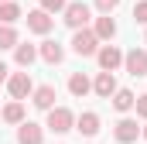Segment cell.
<instances>
[{
	"mask_svg": "<svg viewBox=\"0 0 147 144\" xmlns=\"http://www.w3.org/2000/svg\"><path fill=\"white\" fill-rule=\"evenodd\" d=\"M72 127H75V117H72V110H69V107L48 110V130H55V134H69Z\"/></svg>",
	"mask_w": 147,
	"mask_h": 144,
	"instance_id": "1",
	"label": "cell"
},
{
	"mask_svg": "<svg viewBox=\"0 0 147 144\" xmlns=\"http://www.w3.org/2000/svg\"><path fill=\"white\" fill-rule=\"evenodd\" d=\"M72 52H75V55H82V58H89V55H96V52H99V38L92 35L89 28H82V31H75V38H72Z\"/></svg>",
	"mask_w": 147,
	"mask_h": 144,
	"instance_id": "2",
	"label": "cell"
},
{
	"mask_svg": "<svg viewBox=\"0 0 147 144\" xmlns=\"http://www.w3.org/2000/svg\"><path fill=\"white\" fill-rule=\"evenodd\" d=\"M7 89H10V96L21 103V100H28L31 93H34V82H31V72H14L10 79H7Z\"/></svg>",
	"mask_w": 147,
	"mask_h": 144,
	"instance_id": "3",
	"label": "cell"
},
{
	"mask_svg": "<svg viewBox=\"0 0 147 144\" xmlns=\"http://www.w3.org/2000/svg\"><path fill=\"white\" fill-rule=\"evenodd\" d=\"M72 31H82L86 24H89V3H82V0H75V3H69L65 7V17H62Z\"/></svg>",
	"mask_w": 147,
	"mask_h": 144,
	"instance_id": "4",
	"label": "cell"
},
{
	"mask_svg": "<svg viewBox=\"0 0 147 144\" xmlns=\"http://www.w3.org/2000/svg\"><path fill=\"white\" fill-rule=\"evenodd\" d=\"M123 65H127V72H130L134 79L147 75V52L144 48H130V52L123 55Z\"/></svg>",
	"mask_w": 147,
	"mask_h": 144,
	"instance_id": "5",
	"label": "cell"
},
{
	"mask_svg": "<svg viewBox=\"0 0 147 144\" xmlns=\"http://www.w3.org/2000/svg\"><path fill=\"white\" fill-rule=\"evenodd\" d=\"M96 62H99L103 72H113L116 65H123V52H120L116 45H103V48L96 52Z\"/></svg>",
	"mask_w": 147,
	"mask_h": 144,
	"instance_id": "6",
	"label": "cell"
},
{
	"mask_svg": "<svg viewBox=\"0 0 147 144\" xmlns=\"http://www.w3.org/2000/svg\"><path fill=\"white\" fill-rule=\"evenodd\" d=\"M24 21H28V28H31L34 35H48V31L55 28V17H51V14H45L41 7H38V10H31Z\"/></svg>",
	"mask_w": 147,
	"mask_h": 144,
	"instance_id": "7",
	"label": "cell"
},
{
	"mask_svg": "<svg viewBox=\"0 0 147 144\" xmlns=\"http://www.w3.org/2000/svg\"><path fill=\"white\" fill-rule=\"evenodd\" d=\"M55 96H58V93H55V86H51V82H45V86H38L34 93H31V103H34L38 110H55Z\"/></svg>",
	"mask_w": 147,
	"mask_h": 144,
	"instance_id": "8",
	"label": "cell"
},
{
	"mask_svg": "<svg viewBox=\"0 0 147 144\" xmlns=\"http://www.w3.org/2000/svg\"><path fill=\"white\" fill-rule=\"evenodd\" d=\"M92 93H96L99 100H113V93H116V79H113V72H99V75H96Z\"/></svg>",
	"mask_w": 147,
	"mask_h": 144,
	"instance_id": "9",
	"label": "cell"
},
{
	"mask_svg": "<svg viewBox=\"0 0 147 144\" xmlns=\"http://www.w3.org/2000/svg\"><path fill=\"white\" fill-rule=\"evenodd\" d=\"M41 141H45V130H41L38 124L24 120V124L17 127V144H41Z\"/></svg>",
	"mask_w": 147,
	"mask_h": 144,
	"instance_id": "10",
	"label": "cell"
},
{
	"mask_svg": "<svg viewBox=\"0 0 147 144\" xmlns=\"http://www.w3.org/2000/svg\"><path fill=\"white\" fill-rule=\"evenodd\" d=\"M113 134H116V141L120 144H130L137 141V134H140V127H137V120H130V117H123L116 127H113Z\"/></svg>",
	"mask_w": 147,
	"mask_h": 144,
	"instance_id": "11",
	"label": "cell"
},
{
	"mask_svg": "<svg viewBox=\"0 0 147 144\" xmlns=\"http://www.w3.org/2000/svg\"><path fill=\"white\" fill-rule=\"evenodd\" d=\"M38 55H41L48 65H58V62L65 58V48H62L58 41H41V45H38Z\"/></svg>",
	"mask_w": 147,
	"mask_h": 144,
	"instance_id": "12",
	"label": "cell"
},
{
	"mask_svg": "<svg viewBox=\"0 0 147 144\" xmlns=\"http://www.w3.org/2000/svg\"><path fill=\"white\" fill-rule=\"evenodd\" d=\"M75 130H79V134H86V137H96V134H99V113L86 110V113L75 120Z\"/></svg>",
	"mask_w": 147,
	"mask_h": 144,
	"instance_id": "13",
	"label": "cell"
},
{
	"mask_svg": "<svg viewBox=\"0 0 147 144\" xmlns=\"http://www.w3.org/2000/svg\"><path fill=\"white\" fill-rule=\"evenodd\" d=\"M92 35L99 38V41H110L116 35V21H113L110 14H103V17H96V28H92Z\"/></svg>",
	"mask_w": 147,
	"mask_h": 144,
	"instance_id": "14",
	"label": "cell"
},
{
	"mask_svg": "<svg viewBox=\"0 0 147 144\" xmlns=\"http://www.w3.org/2000/svg\"><path fill=\"white\" fill-rule=\"evenodd\" d=\"M34 58H38V48H34V45H21V41H17V48H14V62H17L21 69H28Z\"/></svg>",
	"mask_w": 147,
	"mask_h": 144,
	"instance_id": "15",
	"label": "cell"
},
{
	"mask_svg": "<svg viewBox=\"0 0 147 144\" xmlns=\"http://www.w3.org/2000/svg\"><path fill=\"white\" fill-rule=\"evenodd\" d=\"M14 21H21V7H17L14 0H7V3H0V24H7V28H14Z\"/></svg>",
	"mask_w": 147,
	"mask_h": 144,
	"instance_id": "16",
	"label": "cell"
},
{
	"mask_svg": "<svg viewBox=\"0 0 147 144\" xmlns=\"http://www.w3.org/2000/svg\"><path fill=\"white\" fill-rule=\"evenodd\" d=\"M134 103H137V96H134L130 89H116V93H113V107L120 110V113H127V110H134Z\"/></svg>",
	"mask_w": 147,
	"mask_h": 144,
	"instance_id": "17",
	"label": "cell"
},
{
	"mask_svg": "<svg viewBox=\"0 0 147 144\" xmlns=\"http://www.w3.org/2000/svg\"><path fill=\"white\" fill-rule=\"evenodd\" d=\"M3 124H17V127H21V124H24V103H17V100L7 103V107H3Z\"/></svg>",
	"mask_w": 147,
	"mask_h": 144,
	"instance_id": "18",
	"label": "cell"
},
{
	"mask_svg": "<svg viewBox=\"0 0 147 144\" xmlns=\"http://www.w3.org/2000/svg\"><path fill=\"white\" fill-rule=\"evenodd\" d=\"M89 89H92V82H89L82 72H72V79H69V93H72V96H86Z\"/></svg>",
	"mask_w": 147,
	"mask_h": 144,
	"instance_id": "19",
	"label": "cell"
},
{
	"mask_svg": "<svg viewBox=\"0 0 147 144\" xmlns=\"http://www.w3.org/2000/svg\"><path fill=\"white\" fill-rule=\"evenodd\" d=\"M7 48H17V31L0 24V52H7Z\"/></svg>",
	"mask_w": 147,
	"mask_h": 144,
	"instance_id": "20",
	"label": "cell"
},
{
	"mask_svg": "<svg viewBox=\"0 0 147 144\" xmlns=\"http://www.w3.org/2000/svg\"><path fill=\"white\" fill-rule=\"evenodd\" d=\"M69 7V0H41V10L45 14H58V10H65Z\"/></svg>",
	"mask_w": 147,
	"mask_h": 144,
	"instance_id": "21",
	"label": "cell"
},
{
	"mask_svg": "<svg viewBox=\"0 0 147 144\" xmlns=\"http://www.w3.org/2000/svg\"><path fill=\"white\" fill-rule=\"evenodd\" d=\"M134 24H147V0H140L134 7Z\"/></svg>",
	"mask_w": 147,
	"mask_h": 144,
	"instance_id": "22",
	"label": "cell"
},
{
	"mask_svg": "<svg viewBox=\"0 0 147 144\" xmlns=\"http://www.w3.org/2000/svg\"><path fill=\"white\" fill-rule=\"evenodd\" d=\"M96 7H99L103 14H113V10L120 7V0H96Z\"/></svg>",
	"mask_w": 147,
	"mask_h": 144,
	"instance_id": "23",
	"label": "cell"
},
{
	"mask_svg": "<svg viewBox=\"0 0 147 144\" xmlns=\"http://www.w3.org/2000/svg\"><path fill=\"white\" fill-rule=\"evenodd\" d=\"M134 107H137V117H144V120H147V93H144V96H137Z\"/></svg>",
	"mask_w": 147,
	"mask_h": 144,
	"instance_id": "24",
	"label": "cell"
},
{
	"mask_svg": "<svg viewBox=\"0 0 147 144\" xmlns=\"http://www.w3.org/2000/svg\"><path fill=\"white\" fill-rule=\"evenodd\" d=\"M7 79H10V69H7V65L0 62V82H7Z\"/></svg>",
	"mask_w": 147,
	"mask_h": 144,
	"instance_id": "25",
	"label": "cell"
},
{
	"mask_svg": "<svg viewBox=\"0 0 147 144\" xmlns=\"http://www.w3.org/2000/svg\"><path fill=\"white\" fill-rule=\"evenodd\" d=\"M140 134H144V141H147V127H140Z\"/></svg>",
	"mask_w": 147,
	"mask_h": 144,
	"instance_id": "26",
	"label": "cell"
},
{
	"mask_svg": "<svg viewBox=\"0 0 147 144\" xmlns=\"http://www.w3.org/2000/svg\"><path fill=\"white\" fill-rule=\"evenodd\" d=\"M0 3H7V0H0Z\"/></svg>",
	"mask_w": 147,
	"mask_h": 144,
	"instance_id": "27",
	"label": "cell"
}]
</instances>
